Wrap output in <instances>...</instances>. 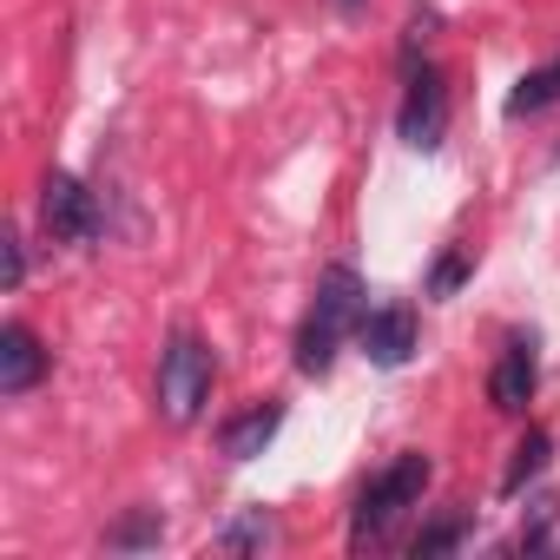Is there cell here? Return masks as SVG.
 <instances>
[{"label": "cell", "mask_w": 560, "mask_h": 560, "mask_svg": "<svg viewBox=\"0 0 560 560\" xmlns=\"http://www.w3.org/2000/svg\"><path fill=\"white\" fill-rule=\"evenodd\" d=\"M363 317H370V311H363V277H357L350 264L324 270L317 304H311V317H304V330H298V370H304V376H324V370L337 363L343 337H350Z\"/></svg>", "instance_id": "cell-1"}, {"label": "cell", "mask_w": 560, "mask_h": 560, "mask_svg": "<svg viewBox=\"0 0 560 560\" xmlns=\"http://www.w3.org/2000/svg\"><path fill=\"white\" fill-rule=\"evenodd\" d=\"M211 350L198 343V337H172L165 343V357H159V416L172 422V429H185V422H198V409L211 402Z\"/></svg>", "instance_id": "cell-2"}, {"label": "cell", "mask_w": 560, "mask_h": 560, "mask_svg": "<svg viewBox=\"0 0 560 560\" xmlns=\"http://www.w3.org/2000/svg\"><path fill=\"white\" fill-rule=\"evenodd\" d=\"M422 488H429V455H396L370 488H363V501H357V521H350V547H363V540H376L402 508H416L422 501Z\"/></svg>", "instance_id": "cell-3"}, {"label": "cell", "mask_w": 560, "mask_h": 560, "mask_svg": "<svg viewBox=\"0 0 560 560\" xmlns=\"http://www.w3.org/2000/svg\"><path fill=\"white\" fill-rule=\"evenodd\" d=\"M40 218H47V231H54L60 244H93V237H100L93 191H86L80 178H67V172H54V178L40 185Z\"/></svg>", "instance_id": "cell-4"}, {"label": "cell", "mask_w": 560, "mask_h": 560, "mask_svg": "<svg viewBox=\"0 0 560 560\" xmlns=\"http://www.w3.org/2000/svg\"><path fill=\"white\" fill-rule=\"evenodd\" d=\"M402 139L416 145V152H435L442 145V126H448V86H442V73L435 67H422L416 80H409V100H402Z\"/></svg>", "instance_id": "cell-5"}, {"label": "cell", "mask_w": 560, "mask_h": 560, "mask_svg": "<svg viewBox=\"0 0 560 560\" xmlns=\"http://www.w3.org/2000/svg\"><path fill=\"white\" fill-rule=\"evenodd\" d=\"M357 337H363V357H370V363L396 370V363H409V350H416V311H409V304H389V311L363 317Z\"/></svg>", "instance_id": "cell-6"}, {"label": "cell", "mask_w": 560, "mask_h": 560, "mask_svg": "<svg viewBox=\"0 0 560 560\" xmlns=\"http://www.w3.org/2000/svg\"><path fill=\"white\" fill-rule=\"evenodd\" d=\"M47 376V350L27 324H8L0 330V396H27L34 383Z\"/></svg>", "instance_id": "cell-7"}, {"label": "cell", "mask_w": 560, "mask_h": 560, "mask_svg": "<svg viewBox=\"0 0 560 560\" xmlns=\"http://www.w3.org/2000/svg\"><path fill=\"white\" fill-rule=\"evenodd\" d=\"M488 396H494L501 416H521V409H527V396H534V343H527V337L508 343V357H501L494 376H488Z\"/></svg>", "instance_id": "cell-8"}, {"label": "cell", "mask_w": 560, "mask_h": 560, "mask_svg": "<svg viewBox=\"0 0 560 560\" xmlns=\"http://www.w3.org/2000/svg\"><path fill=\"white\" fill-rule=\"evenodd\" d=\"M277 429H284V409H277V402H257V409H244V416L218 435V448H224L231 462H250V455H264V448L277 442Z\"/></svg>", "instance_id": "cell-9"}, {"label": "cell", "mask_w": 560, "mask_h": 560, "mask_svg": "<svg viewBox=\"0 0 560 560\" xmlns=\"http://www.w3.org/2000/svg\"><path fill=\"white\" fill-rule=\"evenodd\" d=\"M270 540H277V521H270L264 508H244L237 521H224V527L211 534V547H218V553H264Z\"/></svg>", "instance_id": "cell-10"}, {"label": "cell", "mask_w": 560, "mask_h": 560, "mask_svg": "<svg viewBox=\"0 0 560 560\" xmlns=\"http://www.w3.org/2000/svg\"><path fill=\"white\" fill-rule=\"evenodd\" d=\"M553 100H560V60H547V67H534V73H521V80H514V93H508V119L547 113Z\"/></svg>", "instance_id": "cell-11"}, {"label": "cell", "mask_w": 560, "mask_h": 560, "mask_svg": "<svg viewBox=\"0 0 560 560\" xmlns=\"http://www.w3.org/2000/svg\"><path fill=\"white\" fill-rule=\"evenodd\" d=\"M547 455H553V442H547L540 429H527V442L514 448V462H508V475H501V494H521V488L547 468Z\"/></svg>", "instance_id": "cell-12"}, {"label": "cell", "mask_w": 560, "mask_h": 560, "mask_svg": "<svg viewBox=\"0 0 560 560\" xmlns=\"http://www.w3.org/2000/svg\"><path fill=\"white\" fill-rule=\"evenodd\" d=\"M159 534H165L159 508H139V514H126L119 527H106V547H113V553H139V547H159Z\"/></svg>", "instance_id": "cell-13"}, {"label": "cell", "mask_w": 560, "mask_h": 560, "mask_svg": "<svg viewBox=\"0 0 560 560\" xmlns=\"http://www.w3.org/2000/svg\"><path fill=\"white\" fill-rule=\"evenodd\" d=\"M462 534H468L462 514H455V521H435V527L416 534V553H422V560H429V553H448V547H462Z\"/></svg>", "instance_id": "cell-14"}, {"label": "cell", "mask_w": 560, "mask_h": 560, "mask_svg": "<svg viewBox=\"0 0 560 560\" xmlns=\"http://www.w3.org/2000/svg\"><path fill=\"white\" fill-rule=\"evenodd\" d=\"M462 277H468V264H462V257H442V264H435V298H448Z\"/></svg>", "instance_id": "cell-15"}, {"label": "cell", "mask_w": 560, "mask_h": 560, "mask_svg": "<svg viewBox=\"0 0 560 560\" xmlns=\"http://www.w3.org/2000/svg\"><path fill=\"white\" fill-rule=\"evenodd\" d=\"M21 277H27V250L21 237H8V291H21Z\"/></svg>", "instance_id": "cell-16"}, {"label": "cell", "mask_w": 560, "mask_h": 560, "mask_svg": "<svg viewBox=\"0 0 560 560\" xmlns=\"http://www.w3.org/2000/svg\"><path fill=\"white\" fill-rule=\"evenodd\" d=\"M337 8H343V14H357V8H363V0H337Z\"/></svg>", "instance_id": "cell-17"}]
</instances>
